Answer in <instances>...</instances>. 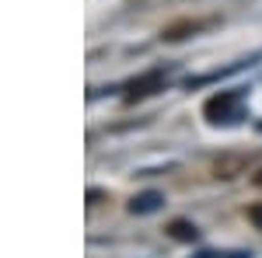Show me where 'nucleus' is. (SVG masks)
I'll list each match as a JSON object with an SVG mask.
<instances>
[{"label":"nucleus","instance_id":"nucleus-3","mask_svg":"<svg viewBox=\"0 0 262 258\" xmlns=\"http://www.w3.org/2000/svg\"><path fill=\"white\" fill-rule=\"evenodd\" d=\"M161 80H164V74H161V70H150V74H143V77L129 80V87H126V98L133 101V98H143V95L158 91V87H161Z\"/></svg>","mask_w":262,"mask_h":258},{"label":"nucleus","instance_id":"nucleus-5","mask_svg":"<svg viewBox=\"0 0 262 258\" xmlns=\"http://www.w3.org/2000/svg\"><path fill=\"white\" fill-rule=\"evenodd\" d=\"M171 230H175V238H182V241L196 238V230H189V223H175V227H171Z\"/></svg>","mask_w":262,"mask_h":258},{"label":"nucleus","instance_id":"nucleus-4","mask_svg":"<svg viewBox=\"0 0 262 258\" xmlns=\"http://www.w3.org/2000/svg\"><path fill=\"white\" fill-rule=\"evenodd\" d=\"M200 28H203L200 21H182V25H171V28L164 32V39H185L182 32H200Z\"/></svg>","mask_w":262,"mask_h":258},{"label":"nucleus","instance_id":"nucleus-6","mask_svg":"<svg viewBox=\"0 0 262 258\" xmlns=\"http://www.w3.org/2000/svg\"><path fill=\"white\" fill-rule=\"evenodd\" d=\"M248 220H252V223L262 230V206H252V209H248Z\"/></svg>","mask_w":262,"mask_h":258},{"label":"nucleus","instance_id":"nucleus-2","mask_svg":"<svg viewBox=\"0 0 262 258\" xmlns=\"http://www.w3.org/2000/svg\"><path fill=\"white\" fill-rule=\"evenodd\" d=\"M248 160H252L248 154H227V157H221L213 164V175L217 178H238V175H245Z\"/></svg>","mask_w":262,"mask_h":258},{"label":"nucleus","instance_id":"nucleus-7","mask_svg":"<svg viewBox=\"0 0 262 258\" xmlns=\"http://www.w3.org/2000/svg\"><path fill=\"white\" fill-rule=\"evenodd\" d=\"M252 181H255V185H262V171H259V175H255V178H252Z\"/></svg>","mask_w":262,"mask_h":258},{"label":"nucleus","instance_id":"nucleus-1","mask_svg":"<svg viewBox=\"0 0 262 258\" xmlns=\"http://www.w3.org/2000/svg\"><path fill=\"white\" fill-rule=\"evenodd\" d=\"M203 115L210 122H234L242 115V95L238 91H221L203 105Z\"/></svg>","mask_w":262,"mask_h":258}]
</instances>
